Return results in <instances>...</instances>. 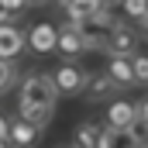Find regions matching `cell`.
Instances as JSON below:
<instances>
[{
    "label": "cell",
    "instance_id": "cell-1",
    "mask_svg": "<svg viewBox=\"0 0 148 148\" xmlns=\"http://www.w3.org/2000/svg\"><path fill=\"white\" fill-rule=\"evenodd\" d=\"M59 90L48 73H31L21 83V107H55Z\"/></svg>",
    "mask_w": 148,
    "mask_h": 148
},
{
    "label": "cell",
    "instance_id": "cell-2",
    "mask_svg": "<svg viewBox=\"0 0 148 148\" xmlns=\"http://www.w3.org/2000/svg\"><path fill=\"white\" fill-rule=\"evenodd\" d=\"M114 24H117V17H114L107 7H103V10H97V14H93V17H86V21H76V31H79L83 41H86V52H90V48H103V38L110 35Z\"/></svg>",
    "mask_w": 148,
    "mask_h": 148
},
{
    "label": "cell",
    "instance_id": "cell-3",
    "mask_svg": "<svg viewBox=\"0 0 148 148\" xmlns=\"http://www.w3.org/2000/svg\"><path fill=\"white\" fill-rule=\"evenodd\" d=\"M138 45H141V35L117 21V24L110 28V35L103 38V48H100V52H107V55H134Z\"/></svg>",
    "mask_w": 148,
    "mask_h": 148
},
{
    "label": "cell",
    "instance_id": "cell-4",
    "mask_svg": "<svg viewBox=\"0 0 148 148\" xmlns=\"http://www.w3.org/2000/svg\"><path fill=\"white\" fill-rule=\"evenodd\" d=\"M52 83H55V90H59V97H76V93H83V83H86V73H83V66H73V59H66L55 76H52Z\"/></svg>",
    "mask_w": 148,
    "mask_h": 148
},
{
    "label": "cell",
    "instance_id": "cell-5",
    "mask_svg": "<svg viewBox=\"0 0 148 148\" xmlns=\"http://www.w3.org/2000/svg\"><path fill=\"white\" fill-rule=\"evenodd\" d=\"M117 90H121V86H117V83H114V79H110L107 73H103V76H100V73H86V83H83V97H86L90 103L110 100Z\"/></svg>",
    "mask_w": 148,
    "mask_h": 148
},
{
    "label": "cell",
    "instance_id": "cell-6",
    "mask_svg": "<svg viewBox=\"0 0 148 148\" xmlns=\"http://www.w3.org/2000/svg\"><path fill=\"white\" fill-rule=\"evenodd\" d=\"M55 48H59L66 59H76V55H83V52H86V41H83V35L76 31L73 21H69V24H62V28H55Z\"/></svg>",
    "mask_w": 148,
    "mask_h": 148
},
{
    "label": "cell",
    "instance_id": "cell-7",
    "mask_svg": "<svg viewBox=\"0 0 148 148\" xmlns=\"http://www.w3.org/2000/svg\"><path fill=\"white\" fill-rule=\"evenodd\" d=\"M24 31L17 28V24H0V59H17L21 52H24Z\"/></svg>",
    "mask_w": 148,
    "mask_h": 148
},
{
    "label": "cell",
    "instance_id": "cell-8",
    "mask_svg": "<svg viewBox=\"0 0 148 148\" xmlns=\"http://www.w3.org/2000/svg\"><path fill=\"white\" fill-rule=\"evenodd\" d=\"M24 41H28V48H35L38 55L52 52V48H55V24H48V21H38L35 28L24 35Z\"/></svg>",
    "mask_w": 148,
    "mask_h": 148
},
{
    "label": "cell",
    "instance_id": "cell-9",
    "mask_svg": "<svg viewBox=\"0 0 148 148\" xmlns=\"http://www.w3.org/2000/svg\"><path fill=\"white\" fill-rule=\"evenodd\" d=\"M7 141H10L14 148H35L38 127H35V124H28L24 117H17L14 124H7Z\"/></svg>",
    "mask_w": 148,
    "mask_h": 148
},
{
    "label": "cell",
    "instance_id": "cell-10",
    "mask_svg": "<svg viewBox=\"0 0 148 148\" xmlns=\"http://www.w3.org/2000/svg\"><path fill=\"white\" fill-rule=\"evenodd\" d=\"M62 7H66V17L76 24V21H86V17H93V14H97V10H103L107 3H103V0H66Z\"/></svg>",
    "mask_w": 148,
    "mask_h": 148
},
{
    "label": "cell",
    "instance_id": "cell-11",
    "mask_svg": "<svg viewBox=\"0 0 148 148\" xmlns=\"http://www.w3.org/2000/svg\"><path fill=\"white\" fill-rule=\"evenodd\" d=\"M107 76H110V79L117 83V86H131V83H134V69H131V55H110Z\"/></svg>",
    "mask_w": 148,
    "mask_h": 148
},
{
    "label": "cell",
    "instance_id": "cell-12",
    "mask_svg": "<svg viewBox=\"0 0 148 148\" xmlns=\"http://www.w3.org/2000/svg\"><path fill=\"white\" fill-rule=\"evenodd\" d=\"M134 121V103L127 100H114L110 110H107V127H127Z\"/></svg>",
    "mask_w": 148,
    "mask_h": 148
},
{
    "label": "cell",
    "instance_id": "cell-13",
    "mask_svg": "<svg viewBox=\"0 0 148 148\" xmlns=\"http://www.w3.org/2000/svg\"><path fill=\"white\" fill-rule=\"evenodd\" d=\"M100 141H103V127L100 124L86 121V124L76 127V148H100Z\"/></svg>",
    "mask_w": 148,
    "mask_h": 148
},
{
    "label": "cell",
    "instance_id": "cell-14",
    "mask_svg": "<svg viewBox=\"0 0 148 148\" xmlns=\"http://www.w3.org/2000/svg\"><path fill=\"white\" fill-rule=\"evenodd\" d=\"M138 141L131 138V131L127 127H103V141L100 148H134Z\"/></svg>",
    "mask_w": 148,
    "mask_h": 148
},
{
    "label": "cell",
    "instance_id": "cell-15",
    "mask_svg": "<svg viewBox=\"0 0 148 148\" xmlns=\"http://www.w3.org/2000/svg\"><path fill=\"white\" fill-rule=\"evenodd\" d=\"M52 114H55V107H21V117H24L28 124H35L38 131H41V127H48Z\"/></svg>",
    "mask_w": 148,
    "mask_h": 148
},
{
    "label": "cell",
    "instance_id": "cell-16",
    "mask_svg": "<svg viewBox=\"0 0 148 148\" xmlns=\"http://www.w3.org/2000/svg\"><path fill=\"white\" fill-rule=\"evenodd\" d=\"M17 83V69L10 66V59H0V93H7Z\"/></svg>",
    "mask_w": 148,
    "mask_h": 148
},
{
    "label": "cell",
    "instance_id": "cell-17",
    "mask_svg": "<svg viewBox=\"0 0 148 148\" xmlns=\"http://www.w3.org/2000/svg\"><path fill=\"white\" fill-rule=\"evenodd\" d=\"M121 3H124L127 17H134L138 24H145V10H148V0H121Z\"/></svg>",
    "mask_w": 148,
    "mask_h": 148
},
{
    "label": "cell",
    "instance_id": "cell-18",
    "mask_svg": "<svg viewBox=\"0 0 148 148\" xmlns=\"http://www.w3.org/2000/svg\"><path fill=\"white\" fill-rule=\"evenodd\" d=\"M131 69H134V83L145 86V79H148V59L145 55H131Z\"/></svg>",
    "mask_w": 148,
    "mask_h": 148
},
{
    "label": "cell",
    "instance_id": "cell-19",
    "mask_svg": "<svg viewBox=\"0 0 148 148\" xmlns=\"http://www.w3.org/2000/svg\"><path fill=\"white\" fill-rule=\"evenodd\" d=\"M3 3H7V10H10V14H14V17H17V14H21V10H24V7H28V3H24V0H3Z\"/></svg>",
    "mask_w": 148,
    "mask_h": 148
},
{
    "label": "cell",
    "instance_id": "cell-20",
    "mask_svg": "<svg viewBox=\"0 0 148 148\" xmlns=\"http://www.w3.org/2000/svg\"><path fill=\"white\" fill-rule=\"evenodd\" d=\"M10 17H14V14H10V10H7V3H3V0H0V24H7V21H10Z\"/></svg>",
    "mask_w": 148,
    "mask_h": 148
},
{
    "label": "cell",
    "instance_id": "cell-21",
    "mask_svg": "<svg viewBox=\"0 0 148 148\" xmlns=\"http://www.w3.org/2000/svg\"><path fill=\"white\" fill-rule=\"evenodd\" d=\"M0 138H7V121H3V114H0Z\"/></svg>",
    "mask_w": 148,
    "mask_h": 148
},
{
    "label": "cell",
    "instance_id": "cell-22",
    "mask_svg": "<svg viewBox=\"0 0 148 148\" xmlns=\"http://www.w3.org/2000/svg\"><path fill=\"white\" fill-rule=\"evenodd\" d=\"M0 148H14V145H10V141H7V138H0Z\"/></svg>",
    "mask_w": 148,
    "mask_h": 148
},
{
    "label": "cell",
    "instance_id": "cell-23",
    "mask_svg": "<svg viewBox=\"0 0 148 148\" xmlns=\"http://www.w3.org/2000/svg\"><path fill=\"white\" fill-rule=\"evenodd\" d=\"M24 3H48V0H24Z\"/></svg>",
    "mask_w": 148,
    "mask_h": 148
},
{
    "label": "cell",
    "instance_id": "cell-24",
    "mask_svg": "<svg viewBox=\"0 0 148 148\" xmlns=\"http://www.w3.org/2000/svg\"><path fill=\"white\" fill-rule=\"evenodd\" d=\"M62 3H66V0H62Z\"/></svg>",
    "mask_w": 148,
    "mask_h": 148
},
{
    "label": "cell",
    "instance_id": "cell-25",
    "mask_svg": "<svg viewBox=\"0 0 148 148\" xmlns=\"http://www.w3.org/2000/svg\"><path fill=\"white\" fill-rule=\"evenodd\" d=\"M107 3H110V0H107Z\"/></svg>",
    "mask_w": 148,
    "mask_h": 148
}]
</instances>
